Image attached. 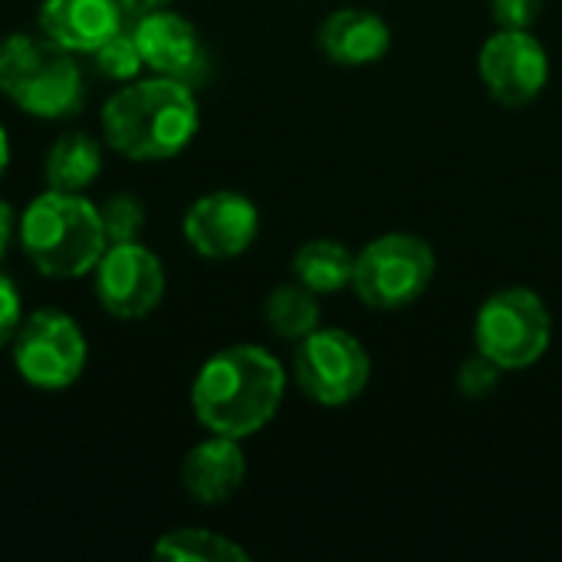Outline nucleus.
Here are the masks:
<instances>
[{
  "instance_id": "25",
  "label": "nucleus",
  "mask_w": 562,
  "mask_h": 562,
  "mask_svg": "<svg viewBox=\"0 0 562 562\" xmlns=\"http://www.w3.org/2000/svg\"><path fill=\"white\" fill-rule=\"evenodd\" d=\"M13 237H16V214L7 201H0V260H3Z\"/></svg>"
},
{
  "instance_id": "5",
  "label": "nucleus",
  "mask_w": 562,
  "mask_h": 562,
  "mask_svg": "<svg viewBox=\"0 0 562 562\" xmlns=\"http://www.w3.org/2000/svg\"><path fill=\"white\" fill-rule=\"evenodd\" d=\"M10 359L16 375L40 392L72 389L89 362V342L82 326L63 310H33L23 316L10 339Z\"/></svg>"
},
{
  "instance_id": "23",
  "label": "nucleus",
  "mask_w": 562,
  "mask_h": 562,
  "mask_svg": "<svg viewBox=\"0 0 562 562\" xmlns=\"http://www.w3.org/2000/svg\"><path fill=\"white\" fill-rule=\"evenodd\" d=\"M491 10L504 30H530L540 20L543 0H491Z\"/></svg>"
},
{
  "instance_id": "13",
  "label": "nucleus",
  "mask_w": 562,
  "mask_h": 562,
  "mask_svg": "<svg viewBox=\"0 0 562 562\" xmlns=\"http://www.w3.org/2000/svg\"><path fill=\"white\" fill-rule=\"evenodd\" d=\"M128 13L119 0H43L36 30L69 53L92 56L109 36L125 26Z\"/></svg>"
},
{
  "instance_id": "10",
  "label": "nucleus",
  "mask_w": 562,
  "mask_h": 562,
  "mask_svg": "<svg viewBox=\"0 0 562 562\" xmlns=\"http://www.w3.org/2000/svg\"><path fill=\"white\" fill-rule=\"evenodd\" d=\"M477 72L487 92L504 105L533 102L550 76V59L543 43L530 30H504L494 33L477 56Z\"/></svg>"
},
{
  "instance_id": "6",
  "label": "nucleus",
  "mask_w": 562,
  "mask_h": 562,
  "mask_svg": "<svg viewBox=\"0 0 562 562\" xmlns=\"http://www.w3.org/2000/svg\"><path fill=\"white\" fill-rule=\"evenodd\" d=\"M435 280V250L415 234H385L362 247L352 286L372 310L412 306Z\"/></svg>"
},
{
  "instance_id": "26",
  "label": "nucleus",
  "mask_w": 562,
  "mask_h": 562,
  "mask_svg": "<svg viewBox=\"0 0 562 562\" xmlns=\"http://www.w3.org/2000/svg\"><path fill=\"white\" fill-rule=\"evenodd\" d=\"M119 3H122V10L128 13V20H135V16H142V13H151V10L168 7L171 0H119Z\"/></svg>"
},
{
  "instance_id": "24",
  "label": "nucleus",
  "mask_w": 562,
  "mask_h": 562,
  "mask_svg": "<svg viewBox=\"0 0 562 562\" xmlns=\"http://www.w3.org/2000/svg\"><path fill=\"white\" fill-rule=\"evenodd\" d=\"M23 323V300H20V290L10 277L0 273V349L10 346L16 326Z\"/></svg>"
},
{
  "instance_id": "16",
  "label": "nucleus",
  "mask_w": 562,
  "mask_h": 562,
  "mask_svg": "<svg viewBox=\"0 0 562 562\" xmlns=\"http://www.w3.org/2000/svg\"><path fill=\"white\" fill-rule=\"evenodd\" d=\"M102 171V148L86 132H66L59 135L43 161V178L56 191H76L82 194Z\"/></svg>"
},
{
  "instance_id": "27",
  "label": "nucleus",
  "mask_w": 562,
  "mask_h": 562,
  "mask_svg": "<svg viewBox=\"0 0 562 562\" xmlns=\"http://www.w3.org/2000/svg\"><path fill=\"white\" fill-rule=\"evenodd\" d=\"M7 165H10V138H7V128L0 125V178L7 171Z\"/></svg>"
},
{
  "instance_id": "12",
  "label": "nucleus",
  "mask_w": 562,
  "mask_h": 562,
  "mask_svg": "<svg viewBox=\"0 0 562 562\" xmlns=\"http://www.w3.org/2000/svg\"><path fill=\"white\" fill-rule=\"evenodd\" d=\"M132 36H135L142 63H145V69H151V76L181 79L188 86H198L207 76L204 40L188 16H181L168 7L142 13L132 20Z\"/></svg>"
},
{
  "instance_id": "18",
  "label": "nucleus",
  "mask_w": 562,
  "mask_h": 562,
  "mask_svg": "<svg viewBox=\"0 0 562 562\" xmlns=\"http://www.w3.org/2000/svg\"><path fill=\"white\" fill-rule=\"evenodd\" d=\"M155 560L168 562H247L250 553L244 547H237L231 537L204 530V527H181L165 533L155 550Z\"/></svg>"
},
{
  "instance_id": "17",
  "label": "nucleus",
  "mask_w": 562,
  "mask_h": 562,
  "mask_svg": "<svg viewBox=\"0 0 562 562\" xmlns=\"http://www.w3.org/2000/svg\"><path fill=\"white\" fill-rule=\"evenodd\" d=\"M356 257L339 240H310L293 254L296 283L319 293H339L352 283Z\"/></svg>"
},
{
  "instance_id": "3",
  "label": "nucleus",
  "mask_w": 562,
  "mask_h": 562,
  "mask_svg": "<svg viewBox=\"0 0 562 562\" xmlns=\"http://www.w3.org/2000/svg\"><path fill=\"white\" fill-rule=\"evenodd\" d=\"M16 240L26 260L49 280H76L92 273L109 247L99 204L76 191L46 188L16 217Z\"/></svg>"
},
{
  "instance_id": "7",
  "label": "nucleus",
  "mask_w": 562,
  "mask_h": 562,
  "mask_svg": "<svg viewBox=\"0 0 562 562\" xmlns=\"http://www.w3.org/2000/svg\"><path fill=\"white\" fill-rule=\"evenodd\" d=\"M550 313L533 290L510 286L494 293L474 323V346L501 369H527L550 349Z\"/></svg>"
},
{
  "instance_id": "14",
  "label": "nucleus",
  "mask_w": 562,
  "mask_h": 562,
  "mask_svg": "<svg viewBox=\"0 0 562 562\" xmlns=\"http://www.w3.org/2000/svg\"><path fill=\"white\" fill-rule=\"evenodd\" d=\"M247 477V458L237 438L211 435L194 445L181 461V484L198 504L231 501Z\"/></svg>"
},
{
  "instance_id": "21",
  "label": "nucleus",
  "mask_w": 562,
  "mask_h": 562,
  "mask_svg": "<svg viewBox=\"0 0 562 562\" xmlns=\"http://www.w3.org/2000/svg\"><path fill=\"white\" fill-rule=\"evenodd\" d=\"M99 214H102V227H105L109 244L138 240V234L145 227V207L128 191H119V194L105 198V204H99Z\"/></svg>"
},
{
  "instance_id": "4",
  "label": "nucleus",
  "mask_w": 562,
  "mask_h": 562,
  "mask_svg": "<svg viewBox=\"0 0 562 562\" xmlns=\"http://www.w3.org/2000/svg\"><path fill=\"white\" fill-rule=\"evenodd\" d=\"M0 92L26 115L56 122L82 109L86 86L76 53L36 33L0 40Z\"/></svg>"
},
{
  "instance_id": "15",
  "label": "nucleus",
  "mask_w": 562,
  "mask_h": 562,
  "mask_svg": "<svg viewBox=\"0 0 562 562\" xmlns=\"http://www.w3.org/2000/svg\"><path fill=\"white\" fill-rule=\"evenodd\" d=\"M389 46H392L389 23L372 10L346 7L319 23V49L339 66L379 63L389 53Z\"/></svg>"
},
{
  "instance_id": "8",
  "label": "nucleus",
  "mask_w": 562,
  "mask_h": 562,
  "mask_svg": "<svg viewBox=\"0 0 562 562\" xmlns=\"http://www.w3.org/2000/svg\"><path fill=\"white\" fill-rule=\"evenodd\" d=\"M369 352L366 346L342 329H316L300 339L293 356V379L300 392L326 408H342L362 395L369 385Z\"/></svg>"
},
{
  "instance_id": "1",
  "label": "nucleus",
  "mask_w": 562,
  "mask_h": 562,
  "mask_svg": "<svg viewBox=\"0 0 562 562\" xmlns=\"http://www.w3.org/2000/svg\"><path fill=\"white\" fill-rule=\"evenodd\" d=\"M286 372L263 346H231L214 352L191 382V408L201 428L224 438H250L277 415Z\"/></svg>"
},
{
  "instance_id": "22",
  "label": "nucleus",
  "mask_w": 562,
  "mask_h": 562,
  "mask_svg": "<svg viewBox=\"0 0 562 562\" xmlns=\"http://www.w3.org/2000/svg\"><path fill=\"white\" fill-rule=\"evenodd\" d=\"M497 382H501V366H497L494 359H487L484 352L471 356V359L461 366V372H458V389H461L468 398H484V395H491V392L497 389Z\"/></svg>"
},
{
  "instance_id": "20",
  "label": "nucleus",
  "mask_w": 562,
  "mask_h": 562,
  "mask_svg": "<svg viewBox=\"0 0 562 562\" xmlns=\"http://www.w3.org/2000/svg\"><path fill=\"white\" fill-rule=\"evenodd\" d=\"M92 63L95 69L112 79V82H128V79H138V72L145 69L142 63V53H138V43L132 36L128 26H122L115 36H109L95 53H92Z\"/></svg>"
},
{
  "instance_id": "2",
  "label": "nucleus",
  "mask_w": 562,
  "mask_h": 562,
  "mask_svg": "<svg viewBox=\"0 0 562 562\" xmlns=\"http://www.w3.org/2000/svg\"><path fill=\"white\" fill-rule=\"evenodd\" d=\"M201 128L194 86L168 76L128 79L102 105V138L128 161L181 155Z\"/></svg>"
},
{
  "instance_id": "19",
  "label": "nucleus",
  "mask_w": 562,
  "mask_h": 562,
  "mask_svg": "<svg viewBox=\"0 0 562 562\" xmlns=\"http://www.w3.org/2000/svg\"><path fill=\"white\" fill-rule=\"evenodd\" d=\"M263 316H267V326L280 339H290V342H300V339H306L310 333L319 329V303H316V293L306 290L303 283H283V286H277L267 296V303H263Z\"/></svg>"
},
{
  "instance_id": "9",
  "label": "nucleus",
  "mask_w": 562,
  "mask_h": 562,
  "mask_svg": "<svg viewBox=\"0 0 562 562\" xmlns=\"http://www.w3.org/2000/svg\"><path fill=\"white\" fill-rule=\"evenodd\" d=\"M99 306L115 319H145L165 296V267L142 240L109 244L92 267Z\"/></svg>"
},
{
  "instance_id": "11",
  "label": "nucleus",
  "mask_w": 562,
  "mask_h": 562,
  "mask_svg": "<svg viewBox=\"0 0 562 562\" xmlns=\"http://www.w3.org/2000/svg\"><path fill=\"white\" fill-rule=\"evenodd\" d=\"M184 240L198 257L234 260L257 240L260 214L257 204L240 191H211L201 194L181 221Z\"/></svg>"
}]
</instances>
